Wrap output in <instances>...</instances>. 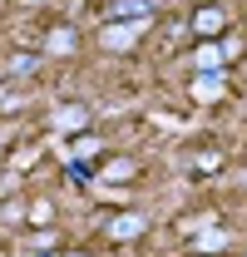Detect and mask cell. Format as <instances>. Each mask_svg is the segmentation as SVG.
<instances>
[{
	"label": "cell",
	"mask_w": 247,
	"mask_h": 257,
	"mask_svg": "<svg viewBox=\"0 0 247 257\" xmlns=\"http://www.w3.org/2000/svg\"><path fill=\"white\" fill-rule=\"evenodd\" d=\"M144 25H149V20H104L99 45H104V50H114V55H124V50H134V45L144 40Z\"/></svg>",
	"instance_id": "cell-1"
},
{
	"label": "cell",
	"mask_w": 247,
	"mask_h": 257,
	"mask_svg": "<svg viewBox=\"0 0 247 257\" xmlns=\"http://www.w3.org/2000/svg\"><path fill=\"white\" fill-rule=\"evenodd\" d=\"M188 30L198 35V40H217V35L227 30V15H222V5H198V10H193V20H188Z\"/></svg>",
	"instance_id": "cell-2"
},
{
	"label": "cell",
	"mask_w": 247,
	"mask_h": 257,
	"mask_svg": "<svg viewBox=\"0 0 247 257\" xmlns=\"http://www.w3.org/2000/svg\"><path fill=\"white\" fill-rule=\"evenodd\" d=\"M222 89H227V74H222V69H193V99H198V104L222 99Z\"/></svg>",
	"instance_id": "cell-3"
},
{
	"label": "cell",
	"mask_w": 247,
	"mask_h": 257,
	"mask_svg": "<svg viewBox=\"0 0 247 257\" xmlns=\"http://www.w3.org/2000/svg\"><path fill=\"white\" fill-rule=\"evenodd\" d=\"M55 128H60L64 139L84 134V128H89V109H84V104H60V109H55Z\"/></svg>",
	"instance_id": "cell-4"
},
{
	"label": "cell",
	"mask_w": 247,
	"mask_h": 257,
	"mask_svg": "<svg viewBox=\"0 0 247 257\" xmlns=\"http://www.w3.org/2000/svg\"><path fill=\"white\" fill-rule=\"evenodd\" d=\"M79 50V35H74V25H50V35H45V55H74Z\"/></svg>",
	"instance_id": "cell-5"
},
{
	"label": "cell",
	"mask_w": 247,
	"mask_h": 257,
	"mask_svg": "<svg viewBox=\"0 0 247 257\" xmlns=\"http://www.w3.org/2000/svg\"><path fill=\"white\" fill-rule=\"evenodd\" d=\"M193 69H227V45H217V40H203L198 50H193Z\"/></svg>",
	"instance_id": "cell-6"
},
{
	"label": "cell",
	"mask_w": 247,
	"mask_h": 257,
	"mask_svg": "<svg viewBox=\"0 0 247 257\" xmlns=\"http://www.w3.org/2000/svg\"><path fill=\"white\" fill-rule=\"evenodd\" d=\"M144 227H149V223H144V213L129 208V213H119V218H109V237H114V242H134Z\"/></svg>",
	"instance_id": "cell-7"
},
{
	"label": "cell",
	"mask_w": 247,
	"mask_h": 257,
	"mask_svg": "<svg viewBox=\"0 0 247 257\" xmlns=\"http://www.w3.org/2000/svg\"><path fill=\"white\" fill-rule=\"evenodd\" d=\"M104 20H154V10H149V0H114L104 10Z\"/></svg>",
	"instance_id": "cell-8"
},
{
	"label": "cell",
	"mask_w": 247,
	"mask_h": 257,
	"mask_svg": "<svg viewBox=\"0 0 247 257\" xmlns=\"http://www.w3.org/2000/svg\"><path fill=\"white\" fill-rule=\"evenodd\" d=\"M139 173V163L134 159H109V163H99V183H129Z\"/></svg>",
	"instance_id": "cell-9"
},
{
	"label": "cell",
	"mask_w": 247,
	"mask_h": 257,
	"mask_svg": "<svg viewBox=\"0 0 247 257\" xmlns=\"http://www.w3.org/2000/svg\"><path fill=\"white\" fill-rule=\"evenodd\" d=\"M94 154H99V139H94L89 128H84V134H74V144H69V159L84 163V159H94Z\"/></svg>",
	"instance_id": "cell-10"
},
{
	"label": "cell",
	"mask_w": 247,
	"mask_h": 257,
	"mask_svg": "<svg viewBox=\"0 0 247 257\" xmlns=\"http://www.w3.org/2000/svg\"><path fill=\"white\" fill-rule=\"evenodd\" d=\"M198 247H203V252H217V247H227V232H222L217 223H208L203 232H198Z\"/></svg>",
	"instance_id": "cell-11"
},
{
	"label": "cell",
	"mask_w": 247,
	"mask_h": 257,
	"mask_svg": "<svg viewBox=\"0 0 247 257\" xmlns=\"http://www.w3.org/2000/svg\"><path fill=\"white\" fill-rule=\"evenodd\" d=\"M208 223H213V218H208V213H198V218H183L178 227H183V237H198V232H203Z\"/></svg>",
	"instance_id": "cell-12"
},
{
	"label": "cell",
	"mask_w": 247,
	"mask_h": 257,
	"mask_svg": "<svg viewBox=\"0 0 247 257\" xmlns=\"http://www.w3.org/2000/svg\"><path fill=\"white\" fill-rule=\"evenodd\" d=\"M50 213H55L50 203H30V223H35V227H45V223H50Z\"/></svg>",
	"instance_id": "cell-13"
},
{
	"label": "cell",
	"mask_w": 247,
	"mask_h": 257,
	"mask_svg": "<svg viewBox=\"0 0 247 257\" xmlns=\"http://www.w3.org/2000/svg\"><path fill=\"white\" fill-rule=\"evenodd\" d=\"M5 69H10V74H30V69H35V55H15Z\"/></svg>",
	"instance_id": "cell-14"
},
{
	"label": "cell",
	"mask_w": 247,
	"mask_h": 257,
	"mask_svg": "<svg viewBox=\"0 0 247 257\" xmlns=\"http://www.w3.org/2000/svg\"><path fill=\"white\" fill-rule=\"evenodd\" d=\"M0 218H5V223H20V218H25V203H5Z\"/></svg>",
	"instance_id": "cell-15"
},
{
	"label": "cell",
	"mask_w": 247,
	"mask_h": 257,
	"mask_svg": "<svg viewBox=\"0 0 247 257\" xmlns=\"http://www.w3.org/2000/svg\"><path fill=\"white\" fill-rule=\"evenodd\" d=\"M64 257H84V252H64Z\"/></svg>",
	"instance_id": "cell-16"
},
{
	"label": "cell",
	"mask_w": 247,
	"mask_h": 257,
	"mask_svg": "<svg viewBox=\"0 0 247 257\" xmlns=\"http://www.w3.org/2000/svg\"><path fill=\"white\" fill-rule=\"evenodd\" d=\"M203 257H213V252H203Z\"/></svg>",
	"instance_id": "cell-17"
}]
</instances>
